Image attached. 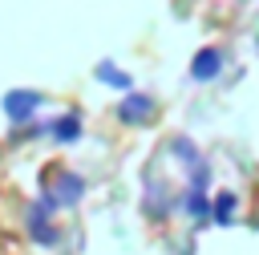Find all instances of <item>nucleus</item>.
<instances>
[{
  "label": "nucleus",
  "mask_w": 259,
  "mask_h": 255,
  "mask_svg": "<svg viewBox=\"0 0 259 255\" xmlns=\"http://www.w3.org/2000/svg\"><path fill=\"white\" fill-rule=\"evenodd\" d=\"M210 73H219V53H202V57H198L194 77H210Z\"/></svg>",
  "instance_id": "1"
},
{
  "label": "nucleus",
  "mask_w": 259,
  "mask_h": 255,
  "mask_svg": "<svg viewBox=\"0 0 259 255\" xmlns=\"http://www.w3.org/2000/svg\"><path fill=\"white\" fill-rule=\"evenodd\" d=\"M210 210H214V219H219V223H227V219H231V210H235V194H219V202H214Z\"/></svg>",
  "instance_id": "2"
}]
</instances>
